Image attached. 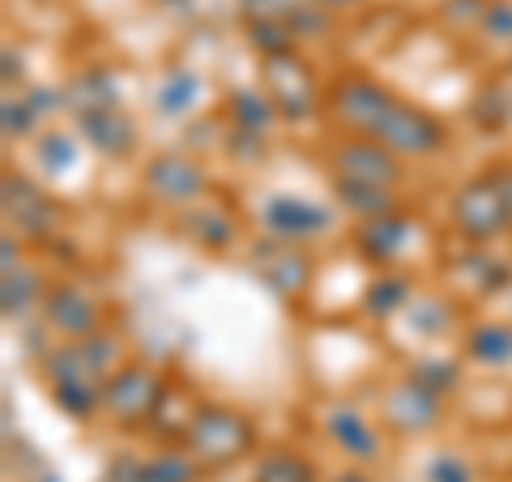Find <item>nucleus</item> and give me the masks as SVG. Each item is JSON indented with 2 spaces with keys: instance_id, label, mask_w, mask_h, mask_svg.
I'll list each match as a JSON object with an SVG mask.
<instances>
[{
  "instance_id": "f257e3e1",
  "label": "nucleus",
  "mask_w": 512,
  "mask_h": 482,
  "mask_svg": "<svg viewBox=\"0 0 512 482\" xmlns=\"http://www.w3.org/2000/svg\"><path fill=\"white\" fill-rule=\"evenodd\" d=\"M188 448L210 465H231L235 457H244L252 448V427L235 410L205 406L188 419Z\"/></svg>"
},
{
  "instance_id": "f03ea898",
  "label": "nucleus",
  "mask_w": 512,
  "mask_h": 482,
  "mask_svg": "<svg viewBox=\"0 0 512 482\" xmlns=\"http://www.w3.org/2000/svg\"><path fill=\"white\" fill-rule=\"evenodd\" d=\"M376 141H380V146H389L393 154L419 158V154H431V150L444 146V128L431 116H423L419 107H410V103L397 99L393 111L384 116V124L376 128Z\"/></svg>"
},
{
  "instance_id": "7ed1b4c3",
  "label": "nucleus",
  "mask_w": 512,
  "mask_h": 482,
  "mask_svg": "<svg viewBox=\"0 0 512 482\" xmlns=\"http://www.w3.org/2000/svg\"><path fill=\"white\" fill-rule=\"evenodd\" d=\"M158 393H163V384H158L154 372H146V367H124V372H116L107 380L103 406L111 410V419L141 423V419H150V414H154Z\"/></svg>"
},
{
  "instance_id": "20e7f679",
  "label": "nucleus",
  "mask_w": 512,
  "mask_h": 482,
  "mask_svg": "<svg viewBox=\"0 0 512 482\" xmlns=\"http://www.w3.org/2000/svg\"><path fill=\"white\" fill-rule=\"evenodd\" d=\"M393 103H397L393 94L376 82H367V77H350V82L333 90V111H338L355 133H367V137H376V128L393 111Z\"/></svg>"
},
{
  "instance_id": "39448f33",
  "label": "nucleus",
  "mask_w": 512,
  "mask_h": 482,
  "mask_svg": "<svg viewBox=\"0 0 512 482\" xmlns=\"http://www.w3.org/2000/svg\"><path fill=\"white\" fill-rule=\"evenodd\" d=\"M504 222H508V210H504V201H500V192H495L491 180H474L457 197V227L470 239H491Z\"/></svg>"
},
{
  "instance_id": "423d86ee",
  "label": "nucleus",
  "mask_w": 512,
  "mask_h": 482,
  "mask_svg": "<svg viewBox=\"0 0 512 482\" xmlns=\"http://www.w3.org/2000/svg\"><path fill=\"white\" fill-rule=\"evenodd\" d=\"M338 171L342 180H359V184H389L397 180V163L389 146H380V141H346V146L338 150Z\"/></svg>"
},
{
  "instance_id": "0eeeda50",
  "label": "nucleus",
  "mask_w": 512,
  "mask_h": 482,
  "mask_svg": "<svg viewBox=\"0 0 512 482\" xmlns=\"http://www.w3.org/2000/svg\"><path fill=\"white\" fill-rule=\"evenodd\" d=\"M146 184L154 197H163V201H192V197H201V188H205L201 171L184 163V158H158L146 175Z\"/></svg>"
},
{
  "instance_id": "6e6552de",
  "label": "nucleus",
  "mask_w": 512,
  "mask_h": 482,
  "mask_svg": "<svg viewBox=\"0 0 512 482\" xmlns=\"http://www.w3.org/2000/svg\"><path fill=\"white\" fill-rule=\"evenodd\" d=\"M47 320L69 337H86L99 325V312H94V303L77 291V286H60V291L47 295Z\"/></svg>"
},
{
  "instance_id": "1a4fd4ad",
  "label": "nucleus",
  "mask_w": 512,
  "mask_h": 482,
  "mask_svg": "<svg viewBox=\"0 0 512 482\" xmlns=\"http://www.w3.org/2000/svg\"><path fill=\"white\" fill-rule=\"evenodd\" d=\"M265 218L282 239H303V235H312L320 227H329V214H320L316 205L299 201V197H274L269 201V210H265Z\"/></svg>"
},
{
  "instance_id": "9d476101",
  "label": "nucleus",
  "mask_w": 512,
  "mask_h": 482,
  "mask_svg": "<svg viewBox=\"0 0 512 482\" xmlns=\"http://www.w3.org/2000/svg\"><path fill=\"white\" fill-rule=\"evenodd\" d=\"M82 128H86V137L94 141V146L107 150V154H120V150L133 146V128L116 116V107L111 111H86Z\"/></svg>"
},
{
  "instance_id": "9b49d317",
  "label": "nucleus",
  "mask_w": 512,
  "mask_h": 482,
  "mask_svg": "<svg viewBox=\"0 0 512 482\" xmlns=\"http://www.w3.org/2000/svg\"><path fill=\"white\" fill-rule=\"evenodd\" d=\"M192 474H197V465H192L188 457H180V453H158L154 461L137 465L133 482H192Z\"/></svg>"
},
{
  "instance_id": "f8f14e48",
  "label": "nucleus",
  "mask_w": 512,
  "mask_h": 482,
  "mask_svg": "<svg viewBox=\"0 0 512 482\" xmlns=\"http://www.w3.org/2000/svg\"><path fill=\"white\" fill-rule=\"evenodd\" d=\"M329 431L342 440L346 453H359V457H372V453H376V436H372V431H367L350 410H338V414H333V419H329Z\"/></svg>"
},
{
  "instance_id": "ddd939ff",
  "label": "nucleus",
  "mask_w": 512,
  "mask_h": 482,
  "mask_svg": "<svg viewBox=\"0 0 512 482\" xmlns=\"http://www.w3.org/2000/svg\"><path fill=\"white\" fill-rule=\"evenodd\" d=\"M338 192H342V201H350V210H363V214H372V218H384V214H389V197H384V188H380V184L342 180Z\"/></svg>"
},
{
  "instance_id": "4468645a",
  "label": "nucleus",
  "mask_w": 512,
  "mask_h": 482,
  "mask_svg": "<svg viewBox=\"0 0 512 482\" xmlns=\"http://www.w3.org/2000/svg\"><path fill=\"white\" fill-rule=\"evenodd\" d=\"M470 355H478L483 363H504L512 359V333L508 329H478L470 342Z\"/></svg>"
},
{
  "instance_id": "2eb2a0df",
  "label": "nucleus",
  "mask_w": 512,
  "mask_h": 482,
  "mask_svg": "<svg viewBox=\"0 0 512 482\" xmlns=\"http://www.w3.org/2000/svg\"><path fill=\"white\" fill-rule=\"evenodd\" d=\"M231 111H235L239 120H244V128H265V124H269V103L256 99V94H235Z\"/></svg>"
},
{
  "instance_id": "dca6fc26",
  "label": "nucleus",
  "mask_w": 512,
  "mask_h": 482,
  "mask_svg": "<svg viewBox=\"0 0 512 482\" xmlns=\"http://www.w3.org/2000/svg\"><path fill=\"white\" fill-rule=\"evenodd\" d=\"M192 90H197V82H192L188 73H175L171 82H167V90H163V107L167 111H180L184 107L180 99H192Z\"/></svg>"
},
{
  "instance_id": "f3484780",
  "label": "nucleus",
  "mask_w": 512,
  "mask_h": 482,
  "mask_svg": "<svg viewBox=\"0 0 512 482\" xmlns=\"http://www.w3.org/2000/svg\"><path fill=\"white\" fill-rule=\"evenodd\" d=\"M244 5L256 13V18H291V13L303 5V0H244Z\"/></svg>"
},
{
  "instance_id": "a211bd4d",
  "label": "nucleus",
  "mask_w": 512,
  "mask_h": 482,
  "mask_svg": "<svg viewBox=\"0 0 512 482\" xmlns=\"http://www.w3.org/2000/svg\"><path fill=\"white\" fill-rule=\"evenodd\" d=\"M43 163L69 167V163H73V146H69L64 137H47V141H43Z\"/></svg>"
},
{
  "instance_id": "6ab92c4d",
  "label": "nucleus",
  "mask_w": 512,
  "mask_h": 482,
  "mask_svg": "<svg viewBox=\"0 0 512 482\" xmlns=\"http://www.w3.org/2000/svg\"><path fill=\"white\" fill-rule=\"evenodd\" d=\"M487 26L500 39H512V5H508V0H495V9L487 13Z\"/></svg>"
},
{
  "instance_id": "aec40b11",
  "label": "nucleus",
  "mask_w": 512,
  "mask_h": 482,
  "mask_svg": "<svg viewBox=\"0 0 512 482\" xmlns=\"http://www.w3.org/2000/svg\"><path fill=\"white\" fill-rule=\"evenodd\" d=\"M487 180L495 184V192H500V201H504V210H508V222H512V167H500L495 175H487Z\"/></svg>"
},
{
  "instance_id": "412c9836",
  "label": "nucleus",
  "mask_w": 512,
  "mask_h": 482,
  "mask_svg": "<svg viewBox=\"0 0 512 482\" xmlns=\"http://www.w3.org/2000/svg\"><path fill=\"white\" fill-rule=\"evenodd\" d=\"M431 478L436 482H466V470H457L453 461H436L431 465Z\"/></svg>"
},
{
  "instance_id": "4be33fe9",
  "label": "nucleus",
  "mask_w": 512,
  "mask_h": 482,
  "mask_svg": "<svg viewBox=\"0 0 512 482\" xmlns=\"http://www.w3.org/2000/svg\"><path fill=\"white\" fill-rule=\"evenodd\" d=\"M316 5H320V9H325V5H329V9H346V5H355V0H316Z\"/></svg>"
},
{
  "instance_id": "5701e85b",
  "label": "nucleus",
  "mask_w": 512,
  "mask_h": 482,
  "mask_svg": "<svg viewBox=\"0 0 512 482\" xmlns=\"http://www.w3.org/2000/svg\"><path fill=\"white\" fill-rule=\"evenodd\" d=\"M338 482H367V478H359V474H342Z\"/></svg>"
}]
</instances>
